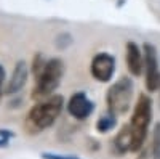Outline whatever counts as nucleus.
Segmentation results:
<instances>
[{
    "mask_svg": "<svg viewBox=\"0 0 160 159\" xmlns=\"http://www.w3.org/2000/svg\"><path fill=\"white\" fill-rule=\"evenodd\" d=\"M62 108H64V98L61 95L55 93L48 98L40 100L32 106L28 116H26V124H24L26 130L35 135L38 132L51 127L59 117Z\"/></svg>",
    "mask_w": 160,
    "mask_h": 159,
    "instance_id": "obj_1",
    "label": "nucleus"
},
{
    "mask_svg": "<svg viewBox=\"0 0 160 159\" xmlns=\"http://www.w3.org/2000/svg\"><path fill=\"white\" fill-rule=\"evenodd\" d=\"M152 121V101L148 95H139L136 106L133 109L131 122H130V134H131V146L130 151L141 150L142 143L148 135V130Z\"/></svg>",
    "mask_w": 160,
    "mask_h": 159,
    "instance_id": "obj_2",
    "label": "nucleus"
},
{
    "mask_svg": "<svg viewBox=\"0 0 160 159\" xmlns=\"http://www.w3.org/2000/svg\"><path fill=\"white\" fill-rule=\"evenodd\" d=\"M62 72H64V64L59 58L48 60L42 72L35 77V87L32 90V97L37 100H43L55 95L62 79Z\"/></svg>",
    "mask_w": 160,
    "mask_h": 159,
    "instance_id": "obj_3",
    "label": "nucleus"
},
{
    "mask_svg": "<svg viewBox=\"0 0 160 159\" xmlns=\"http://www.w3.org/2000/svg\"><path fill=\"white\" fill-rule=\"evenodd\" d=\"M131 98H133V82L128 77H122L120 81L111 85L106 95L109 113L114 116H122L128 113L131 106Z\"/></svg>",
    "mask_w": 160,
    "mask_h": 159,
    "instance_id": "obj_4",
    "label": "nucleus"
},
{
    "mask_svg": "<svg viewBox=\"0 0 160 159\" xmlns=\"http://www.w3.org/2000/svg\"><path fill=\"white\" fill-rule=\"evenodd\" d=\"M144 74H146V88L155 92L160 87V72L157 63V50L152 44H144Z\"/></svg>",
    "mask_w": 160,
    "mask_h": 159,
    "instance_id": "obj_5",
    "label": "nucleus"
},
{
    "mask_svg": "<svg viewBox=\"0 0 160 159\" xmlns=\"http://www.w3.org/2000/svg\"><path fill=\"white\" fill-rule=\"evenodd\" d=\"M91 76L98 82H109L115 72V58L111 53H98L91 60Z\"/></svg>",
    "mask_w": 160,
    "mask_h": 159,
    "instance_id": "obj_6",
    "label": "nucleus"
},
{
    "mask_svg": "<svg viewBox=\"0 0 160 159\" xmlns=\"http://www.w3.org/2000/svg\"><path fill=\"white\" fill-rule=\"evenodd\" d=\"M95 109V104L93 101L87 97V93L83 92H77L74 93L69 101H68V111L72 117L78 119V121H83V119L90 117V114Z\"/></svg>",
    "mask_w": 160,
    "mask_h": 159,
    "instance_id": "obj_7",
    "label": "nucleus"
},
{
    "mask_svg": "<svg viewBox=\"0 0 160 159\" xmlns=\"http://www.w3.org/2000/svg\"><path fill=\"white\" fill-rule=\"evenodd\" d=\"M29 66L26 61H18L15 69H13L7 87H5V93L7 95H16L24 88L26 82H28V77H29Z\"/></svg>",
    "mask_w": 160,
    "mask_h": 159,
    "instance_id": "obj_8",
    "label": "nucleus"
},
{
    "mask_svg": "<svg viewBox=\"0 0 160 159\" xmlns=\"http://www.w3.org/2000/svg\"><path fill=\"white\" fill-rule=\"evenodd\" d=\"M127 66L133 76H141L144 68V55L135 42L127 44Z\"/></svg>",
    "mask_w": 160,
    "mask_h": 159,
    "instance_id": "obj_9",
    "label": "nucleus"
},
{
    "mask_svg": "<svg viewBox=\"0 0 160 159\" xmlns=\"http://www.w3.org/2000/svg\"><path fill=\"white\" fill-rule=\"evenodd\" d=\"M115 145H117V150L120 153H125L130 150L131 146V134H130V125H125L122 130H120V134L117 135L115 138Z\"/></svg>",
    "mask_w": 160,
    "mask_h": 159,
    "instance_id": "obj_10",
    "label": "nucleus"
},
{
    "mask_svg": "<svg viewBox=\"0 0 160 159\" xmlns=\"http://www.w3.org/2000/svg\"><path fill=\"white\" fill-rule=\"evenodd\" d=\"M115 119H117V116H114L112 113L101 116V117H99V121L96 122V130L101 132V134L111 132V130L115 127Z\"/></svg>",
    "mask_w": 160,
    "mask_h": 159,
    "instance_id": "obj_11",
    "label": "nucleus"
},
{
    "mask_svg": "<svg viewBox=\"0 0 160 159\" xmlns=\"http://www.w3.org/2000/svg\"><path fill=\"white\" fill-rule=\"evenodd\" d=\"M45 64H47V61L43 60V55L37 53V55L34 56V60H32V64H31V69H32V72H34L35 77L42 72V69L45 68Z\"/></svg>",
    "mask_w": 160,
    "mask_h": 159,
    "instance_id": "obj_12",
    "label": "nucleus"
},
{
    "mask_svg": "<svg viewBox=\"0 0 160 159\" xmlns=\"http://www.w3.org/2000/svg\"><path fill=\"white\" fill-rule=\"evenodd\" d=\"M154 157L160 159V122L154 129Z\"/></svg>",
    "mask_w": 160,
    "mask_h": 159,
    "instance_id": "obj_13",
    "label": "nucleus"
},
{
    "mask_svg": "<svg viewBox=\"0 0 160 159\" xmlns=\"http://www.w3.org/2000/svg\"><path fill=\"white\" fill-rule=\"evenodd\" d=\"M43 159H80L77 156H69V154H59V153H43Z\"/></svg>",
    "mask_w": 160,
    "mask_h": 159,
    "instance_id": "obj_14",
    "label": "nucleus"
},
{
    "mask_svg": "<svg viewBox=\"0 0 160 159\" xmlns=\"http://www.w3.org/2000/svg\"><path fill=\"white\" fill-rule=\"evenodd\" d=\"M3 82H5V68L0 64V98H2L3 93Z\"/></svg>",
    "mask_w": 160,
    "mask_h": 159,
    "instance_id": "obj_15",
    "label": "nucleus"
},
{
    "mask_svg": "<svg viewBox=\"0 0 160 159\" xmlns=\"http://www.w3.org/2000/svg\"><path fill=\"white\" fill-rule=\"evenodd\" d=\"M7 145H8V140H5V138L0 137V148H2V146H7Z\"/></svg>",
    "mask_w": 160,
    "mask_h": 159,
    "instance_id": "obj_16",
    "label": "nucleus"
}]
</instances>
